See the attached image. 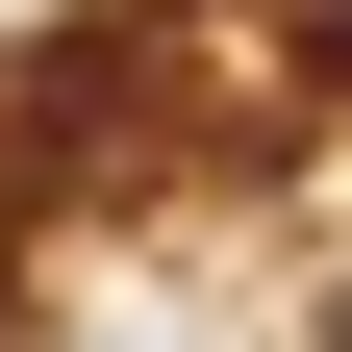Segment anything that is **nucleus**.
Masks as SVG:
<instances>
[{
  "instance_id": "obj_1",
  "label": "nucleus",
  "mask_w": 352,
  "mask_h": 352,
  "mask_svg": "<svg viewBox=\"0 0 352 352\" xmlns=\"http://www.w3.org/2000/svg\"><path fill=\"white\" fill-rule=\"evenodd\" d=\"M327 352H352V302H327Z\"/></svg>"
}]
</instances>
